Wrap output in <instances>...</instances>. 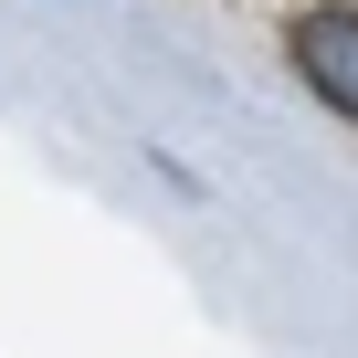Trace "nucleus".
<instances>
[{"label":"nucleus","instance_id":"1","mask_svg":"<svg viewBox=\"0 0 358 358\" xmlns=\"http://www.w3.org/2000/svg\"><path fill=\"white\" fill-rule=\"evenodd\" d=\"M295 64H306V85L337 106V116H358V11H306L295 22Z\"/></svg>","mask_w":358,"mask_h":358}]
</instances>
